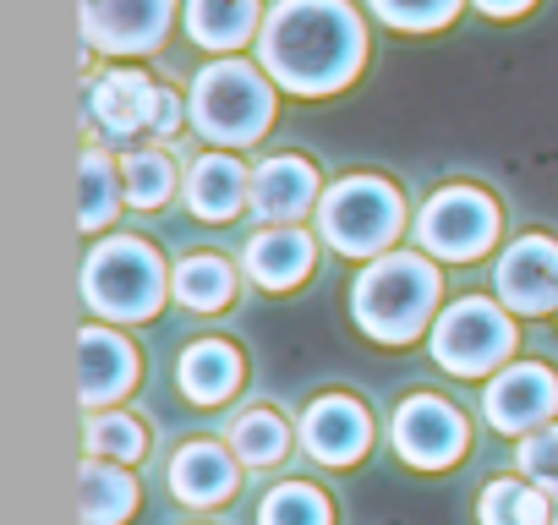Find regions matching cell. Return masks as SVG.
I'll return each mask as SVG.
<instances>
[{
    "instance_id": "d4e9b609",
    "label": "cell",
    "mask_w": 558,
    "mask_h": 525,
    "mask_svg": "<svg viewBox=\"0 0 558 525\" xmlns=\"http://www.w3.org/2000/svg\"><path fill=\"white\" fill-rule=\"evenodd\" d=\"M121 197H126L121 164H116L105 148H88V154H83V219H77L83 235H88V230H105V224L116 219Z\"/></svg>"
},
{
    "instance_id": "52a82bcc",
    "label": "cell",
    "mask_w": 558,
    "mask_h": 525,
    "mask_svg": "<svg viewBox=\"0 0 558 525\" xmlns=\"http://www.w3.org/2000/svg\"><path fill=\"white\" fill-rule=\"evenodd\" d=\"M498 203L476 186H444L422 203L416 213V241L433 252V257H449V262H471L482 257L493 241H498Z\"/></svg>"
},
{
    "instance_id": "83f0119b",
    "label": "cell",
    "mask_w": 558,
    "mask_h": 525,
    "mask_svg": "<svg viewBox=\"0 0 558 525\" xmlns=\"http://www.w3.org/2000/svg\"><path fill=\"white\" fill-rule=\"evenodd\" d=\"M121 175H126L132 208H159L175 197V159L165 148H137L132 159H121Z\"/></svg>"
},
{
    "instance_id": "ac0fdd59",
    "label": "cell",
    "mask_w": 558,
    "mask_h": 525,
    "mask_svg": "<svg viewBox=\"0 0 558 525\" xmlns=\"http://www.w3.org/2000/svg\"><path fill=\"white\" fill-rule=\"evenodd\" d=\"M83 405L105 411L137 383V351L116 329H83Z\"/></svg>"
},
{
    "instance_id": "8992f818",
    "label": "cell",
    "mask_w": 558,
    "mask_h": 525,
    "mask_svg": "<svg viewBox=\"0 0 558 525\" xmlns=\"http://www.w3.org/2000/svg\"><path fill=\"white\" fill-rule=\"evenodd\" d=\"M514 351V318L504 302L487 296H460L454 307L438 313L433 323V362L454 378H487L504 373Z\"/></svg>"
},
{
    "instance_id": "44dd1931",
    "label": "cell",
    "mask_w": 558,
    "mask_h": 525,
    "mask_svg": "<svg viewBox=\"0 0 558 525\" xmlns=\"http://www.w3.org/2000/svg\"><path fill=\"white\" fill-rule=\"evenodd\" d=\"M476 520L482 525H558V498H547L536 481L498 476V481H487Z\"/></svg>"
},
{
    "instance_id": "277c9868",
    "label": "cell",
    "mask_w": 558,
    "mask_h": 525,
    "mask_svg": "<svg viewBox=\"0 0 558 525\" xmlns=\"http://www.w3.org/2000/svg\"><path fill=\"white\" fill-rule=\"evenodd\" d=\"M165 291H170L165 257L137 235H110L83 262V296L110 323H148L165 307Z\"/></svg>"
},
{
    "instance_id": "603a6c76",
    "label": "cell",
    "mask_w": 558,
    "mask_h": 525,
    "mask_svg": "<svg viewBox=\"0 0 558 525\" xmlns=\"http://www.w3.org/2000/svg\"><path fill=\"white\" fill-rule=\"evenodd\" d=\"M137 509V481L116 460H88L83 465V520L88 525H121Z\"/></svg>"
},
{
    "instance_id": "2e32d148",
    "label": "cell",
    "mask_w": 558,
    "mask_h": 525,
    "mask_svg": "<svg viewBox=\"0 0 558 525\" xmlns=\"http://www.w3.org/2000/svg\"><path fill=\"white\" fill-rule=\"evenodd\" d=\"M159 99H165V88H159L154 77H143V72H105V77L94 83V94H88L94 121H99L110 137H137V132L154 137Z\"/></svg>"
},
{
    "instance_id": "484cf974",
    "label": "cell",
    "mask_w": 558,
    "mask_h": 525,
    "mask_svg": "<svg viewBox=\"0 0 558 525\" xmlns=\"http://www.w3.org/2000/svg\"><path fill=\"white\" fill-rule=\"evenodd\" d=\"M94 460H116V465H137L148 454V427L126 411H94L88 432H83Z\"/></svg>"
},
{
    "instance_id": "5b68a950",
    "label": "cell",
    "mask_w": 558,
    "mask_h": 525,
    "mask_svg": "<svg viewBox=\"0 0 558 525\" xmlns=\"http://www.w3.org/2000/svg\"><path fill=\"white\" fill-rule=\"evenodd\" d=\"M324 241L345 257H384L405 230V197L384 175H345L318 203Z\"/></svg>"
},
{
    "instance_id": "d6986e66",
    "label": "cell",
    "mask_w": 558,
    "mask_h": 525,
    "mask_svg": "<svg viewBox=\"0 0 558 525\" xmlns=\"http://www.w3.org/2000/svg\"><path fill=\"white\" fill-rule=\"evenodd\" d=\"M241 378H246V362L225 340H197L181 356V394L192 405H225L241 389Z\"/></svg>"
},
{
    "instance_id": "7a4b0ae2",
    "label": "cell",
    "mask_w": 558,
    "mask_h": 525,
    "mask_svg": "<svg viewBox=\"0 0 558 525\" xmlns=\"http://www.w3.org/2000/svg\"><path fill=\"white\" fill-rule=\"evenodd\" d=\"M438 269L416 252H384L351 285V318L378 345H411L438 313Z\"/></svg>"
},
{
    "instance_id": "e0dca14e",
    "label": "cell",
    "mask_w": 558,
    "mask_h": 525,
    "mask_svg": "<svg viewBox=\"0 0 558 525\" xmlns=\"http://www.w3.org/2000/svg\"><path fill=\"white\" fill-rule=\"evenodd\" d=\"M186 208L203 224H230L241 208H252V170L235 154H203L186 170Z\"/></svg>"
},
{
    "instance_id": "cb8c5ba5",
    "label": "cell",
    "mask_w": 558,
    "mask_h": 525,
    "mask_svg": "<svg viewBox=\"0 0 558 525\" xmlns=\"http://www.w3.org/2000/svg\"><path fill=\"white\" fill-rule=\"evenodd\" d=\"M225 443L235 449V460L241 465H279V460H286L291 454V427L286 422H279V411H241L235 422H230V432H225Z\"/></svg>"
},
{
    "instance_id": "7402d4cb",
    "label": "cell",
    "mask_w": 558,
    "mask_h": 525,
    "mask_svg": "<svg viewBox=\"0 0 558 525\" xmlns=\"http://www.w3.org/2000/svg\"><path fill=\"white\" fill-rule=\"evenodd\" d=\"M170 291H175V302L192 307V313H219V307H230V296H235V269H230L219 252H192V257L175 262Z\"/></svg>"
},
{
    "instance_id": "7c38bea8",
    "label": "cell",
    "mask_w": 558,
    "mask_h": 525,
    "mask_svg": "<svg viewBox=\"0 0 558 525\" xmlns=\"http://www.w3.org/2000/svg\"><path fill=\"white\" fill-rule=\"evenodd\" d=\"M318 203H324V186H318V164L313 159L274 154V159H263L252 170V213L263 224H296Z\"/></svg>"
},
{
    "instance_id": "ffe728a7",
    "label": "cell",
    "mask_w": 558,
    "mask_h": 525,
    "mask_svg": "<svg viewBox=\"0 0 558 525\" xmlns=\"http://www.w3.org/2000/svg\"><path fill=\"white\" fill-rule=\"evenodd\" d=\"M186 34L192 45L225 56L257 34V0H186Z\"/></svg>"
},
{
    "instance_id": "f546056e",
    "label": "cell",
    "mask_w": 558,
    "mask_h": 525,
    "mask_svg": "<svg viewBox=\"0 0 558 525\" xmlns=\"http://www.w3.org/2000/svg\"><path fill=\"white\" fill-rule=\"evenodd\" d=\"M520 476L536 481L547 498H558V427H536L520 438Z\"/></svg>"
},
{
    "instance_id": "1f68e13d",
    "label": "cell",
    "mask_w": 558,
    "mask_h": 525,
    "mask_svg": "<svg viewBox=\"0 0 558 525\" xmlns=\"http://www.w3.org/2000/svg\"><path fill=\"white\" fill-rule=\"evenodd\" d=\"M476 12H487V17H520V12H531L536 0H471Z\"/></svg>"
},
{
    "instance_id": "4fadbf2b",
    "label": "cell",
    "mask_w": 558,
    "mask_h": 525,
    "mask_svg": "<svg viewBox=\"0 0 558 525\" xmlns=\"http://www.w3.org/2000/svg\"><path fill=\"white\" fill-rule=\"evenodd\" d=\"M302 443L313 460L324 465H356L367 449H373V416L362 400L351 394H324L307 405L302 416Z\"/></svg>"
},
{
    "instance_id": "4dcf8cb0",
    "label": "cell",
    "mask_w": 558,
    "mask_h": 525,
    "mask_svg": "<svg viewBox=\"0 0 558 525\" xmlns=\"http://www.w3.org/2000/svg\"><path fill=\"white\" fill-rule=\"evenodd\" d=\"M181 115H186V110H181V99H175V94L165 88V99H159V121H154V137H175Z\"/></svg>"
},
{
    "instance_id": "9c48e42d",
    "label": "cell",
    "mask_w": 558,
    "mask_h": 525,
    "mask_svg": "<svg viewBox=\"0 0 558 525\" xmlns=\"http://www.w3.org/2000/svg\"><path fill=\"white\" fill-rule=\"evenodd\" d=\"M482 411H487V427L514 432V438H525L536 427H553V416H558V378H553V367H542V362H509L487 383Z\"/></svg>"
},
{
    "instance_id": "6da1fadb",
    "label": "cell",
    "mask_w": 558,
    "mask_h": 525,
    "mask_svg": "<svg viewBox=\"0 0 558 525\" xmlns=\"http://www.w3.org/2000/svg\"><path fill=\"white\" fill-rule=\"evenodd\" d=\"M367 61V28L351 0H279L257 34V66L274 88L324 99L340 94Z\"/></svg>"
},
{
    "instance_id": "3957f363",
    "label": "cell",
    "mask_w": 558,
    "mask_h": 525,
    "mask_svg": "<svg viewBox=\"0 0 558 525\" xmlns=\"http://www.w3.org/2000/svg\"><path fill=\"white\" fill-rule=\"evenodd\" d=\"M197 137L219 148H246L268 132L274 121V77L252 61H214L192 77V105H186Z\"/></svg>"
},
{
    "instance_id": "4316f807",
    "label": "cell",
    "mask_w": 558,
    "mask_h": 525,
    "mask_svg": "<svg viewBox=\"0 0 558 525\" xmlns=\"http://www.w3.org/2000/svg\"><path fill=\"white\" fill-rule=\"evenodd\" d=\"M257 525H335V503L313 481H279L263 498Z\"/></svg>"
},
{
    "instance_id": "ba28073f",
    "label": "cell",
    "mask_w": 558,
    "mask_h": 525,
    "mask_svg": "<svg viewBox=\"0 0 558 525\" xmlns=\"http://www.w3.org/2000/svg\"><path fill=\"white\" fill-rule=\"evenodd\" d=\"M465 443H471L465 416L449 400H438V394H411L395 411V449L416 471H449V465H460Z\"/></svg>"
},
{
    "instance_id": "5bb4252c",
    "label": "cell",
    "mask_w": 558,
    "mask_h": 525,
    "mask_svg": "<svg viewBox=\"0 0 558 525\" xmlns=\"http://www.w3.org/2000/svg\"><path fill=\"white\" fill-rule=\"evenodd\" d=\"M246 280L263 285V291H296L313 262H318V241L302 230V224H263L257 235H246Z\"/></svg>"
},
{
    "instance_id": "8fae6325",
    "label": "cell",
    "mask_w": 558,
    "mask_h": 525,
    "mask_svg": "<svg viewBox=\"0 0 558 525\" xmlns=\"http://www.w3.org/2000/svg\"><path fill=\"white\" fill-rule=\"evenodd\" d=\"M498 302L520 318H542L558 307V241L553 235H520L498 257Z\"/></svg>"
},
{
    "instance_id": "f1b7e54d",
    "label": "cell",
    "mask_w": 558,
    "mask_h": 525,
    "mask_svg": "<svg viewBox=\"0 0 558 525\" xmlns=\"http://www.w3.org/2000/svg\"><path fill=\"white\" fill-rule=\"evenodd\" d=\"M373 12L389 23V28H405V34H433V28H449L460 0H373Z\"/></svg>"
},
{
    "instance_id": "9a60e30c",
    "label": "cell",
    "mask_w": 558,
    "mask_h": 525,
    "mask_svg": "<svg viewBox=\"0 0 558 525\" xmlns=\"http://www.w3.org/2000/svg\"><path fill=\"white\" fill-rule=\"evenodd\" d=\"M241 487V460L230 443H214V438H192L175 449L170 460V492L192 509H214L225 498H235Z\"/></svg>"
},
{
    "instance_id": "30bf717a",
    "label": "cell",
    "mask_w": 558,
    "mask_h": 525,
    "mask_svg": "<svg viewBox=\"0 0 558 525\" xmlns=\"http://www.w3.org/2000/svg\"><path fill=\"white\" fill-rule=\"evenodd\" d=\"M175 0H83V34L110 56H148L165 45Z\"/></svg>"
}]
</instances>
